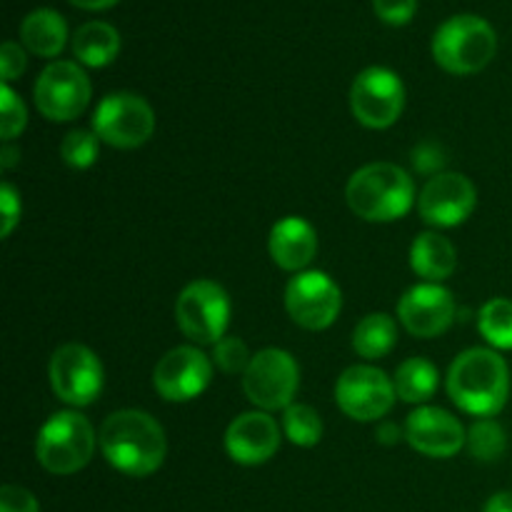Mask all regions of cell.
Returning <instances> with one entry per match:
<instances>
[{
    "mask_svg": "<svg viewBox=\"0 0 512 512\" xmlns=\"http://www.w3.org/2000/svg\"><path fill=\"white\" fill-rule=\"evenodd\" d=\"M283 433L298 448H313L323 438V420L310 405L293 403L283 413Z\"/></svg>",
    "mask_w": 512,
    "mask_h": 512,
    "instance_id": "obj_26",
    "label": "cell"
},
{
    "mask_svg": "<svg viewBox=\"0 0 512 512\" xmlns=\"http://www.w3.org/2000/svg\"><path fill=\"white\" fill-rule=\"evenodd\" d=\"M395 343H398V325L385 313L365 315L353 330V348L365 360L385 358Z\"/></svg>",
    "mask_w": 512,
    "mask_h": 512,
    "instance_id": "obj_23",
    "label": "cell"
},
{
    "mask_svg": "<svg viewBox=\"0 0 512 512\" xmlns=\"http://www.w3.org/2000/svg\"><path fill=\"white\" fill-rule=\"evenodd\" d=\"M300 385V368L288 350L265 348L253 355L243 373L245 398L258 410L273 413L293 405Z\"/></svg>",
    "mask_w": 512,
    "mask_h": 512,
    "instance_id": "obj_7",
    "label": "cell"
},
{
    "mask_svg": "<svg viewBox=\"0 0 512 512\" xmlns=\"http://www.w3.org/2000/svg\"><path fill=\"white\" fill-rule=\"evenodd\" d=\"M50 388L73 408L93 405L103 393V365L98 355L80 343L60 345L50 358Z\"/></svg>",
    "mask_w": 512,
    "mask_h": 512,
    "instance_id": "obj_11",
    "label": "cell"
},
{
    "mask_svg": "<svg viewBox=\"0 0 512 512\" xmlns=\"http://www.w3.org/2000/svg\"><path fill=\"white\" fill-rule=\"evenodd\" d=\"M478 328L495 350H512V300L490 298L480 308Z\"/></svg>",
    "mask_w": 512,
    "mask_h": 512,
    "instance_id": "obj_25",
    "label": "cell"
},
{
    "mask_svg": "<svg viewBox=\"0 0 512 512\" xmlns=\"http://www.w3.org/2000/svg\"><path fill=\"white\" fill-rule=\"evenodd\" d=\"M448 395L460 410L475 418H493L510 395V370L498 350L470 348L448 370Z\"/></svg>",
    "mask_w": 512,
    "mask_h": 512,
    "instance_id": "obj_2",
    "label": "cell"
},
{
    "mask_svg": "<svg viewBox=\"0 0 512 512\" xmlns=\"http://www.w3.org/2000/svg\"><path fill=\"white\" fill-rule=\"evenodd\" d=\"M468 450L480 463H493L508 450V435L503 425L495 423L493 418L475 420L473 428L468 430Z\"/></svg>",
    "mask_w": 512,
    "mask_h": 512,
    "instance_id": "obj_27",
    "label": "cell"
},
{
    "mask_svg": "<svg viewBox=\"0 0 512 512\" xmlns=\"http://www.w3.org/2000/svg\"><path fill=\"white\" fill-rule=\"evenodd\" d=\"M20 40L40 58H55L68 43V23L53 8H35L20 23Z\"/></svg>",
    "mask_w": 512,
    "mask_h": 512,
    "instance_id": "obj_20",
    "label": "cell"
},
{
    "mask_svg": "<svg viewBox=\"0 0 512 512\" xmlns=\"http://www.w3.org/2000/svg\"><path fill=\"white\" fill-rule=\"evenodd\" d=\"M0 512H40V505L30 490L20 488V485H3Z\"/></svg>",
    "mask_w": 512,
    "mask_h": 512,
    "instance_id": "obj_33",
    "label": "cell"
},
{
    "mask_svg": "<svg viewBox=\"0 0 512 512\" xmlns=\"http://www.w3.org/2000/svg\"><path fill=\"white\" fill-rule=\"evenodd\" d=\"M338 408L358 423H373L393 410L398 393L395 383L373 365H353L345 370L335 385Z\"/></svg>",
    "mask_w": 512,
    "mask_h": 512,
    "instance_id": "obj_12",
    "label": "cell"
},
{
    "mask_svg": "<svg viewBox=\"0 0 512 512\" xmlns=\"http://www.w3.org/2000/svg\"><path fill=\"white\" fill-rule=\"evenodd\" d=\"M98 135L95 130H70L60 143V155L75 170H85L98 158Z\"/></svg>",
    "mask_w": 512,
    "mask_h": 512,
    "instance_id": "obj_28",
    "label": "cell"
},
{
    "mask_svg": "<svg viewBox=\"0 0 512 512\" xmlns=\"http://www.w3.org/2000/svg\"><path fill=\"white\" fill-rule=\"evenodd\" d=\"M120 53V33L105 20H90L80 25L73 35V55L80 65L88 68H105Z\"/></svg>",
    "mask_w": 512,
    "mask_h": 512,
    "instance_id": "obj_22",
    "label": "cell"
},
{
    "mask_svg": "<svg viewBox=\"0 0 512 512\" xmlns=\"http://www.w3.org/2000/svg\"><path fill=\"white\" fill-rule=\"evenodd\" d=\"M0 213H3V218H0V235L3 238H10V233L15 230V225L20 223V213H23V205H20V195L15 193L13 185L3 183V188H0Z\"/></svg>",
    "mask_w": 512,
    "mask_h": 512,
    "instance_id": "obj_32",
    "label": "cell"
},
{
    "mask_svg": "<svg viewBox=\"0 0 512 512\" xmlns=\"http://www.w3.org/2000/svg\"><path fill=\"white\" fill-rule=\"evenodd\" d=\"M405 108V85L398 73L383 65H370L350 88V110L370 130H385L398 123Z\"/></svg>",
    "mask_w": 512,
    "mask_h": 512,
    "instance_id": "obj_9",
    "label": "cell"
},
{
    "mask_svg": "<svg viewBox=\"0 0 512 512\" xmlns=\"http://www.w3.org/2000/svg\"><path fill=\"white\" fill-rule=\"evenodd\" d=\"M213 358H215V365H218L223 373L238 375L248 370L253 355H250L248 345H245L240 338H223L220 343H215Z\"/></svg>",
    "mask_w": 512,
    "mask_h": 512,
    "instance_id": "obj_30",
    "label": "cell"
},
{
    "mask_svg": "<svg viewBox=\"0 0 512 512\" xmlns=\"http://www.w3.org/2000/svg\"><path fill=\"white\" fill-rule=\"evenodd\" d=\"M483 512H512V490H503V493H495L493 498L485 503Z\"/></svg>",
    "mask_w": 512,
    "mask_h": 512,
    "instance_id": "obj_36",
    "label": "cell"
},
{
    "mask_svg": "<svg viewBox=\"0 0 512 512\" xmlns=\"http://www.w3.org/2000/svg\"><path fill=\"white\" fill-rule=\"evenodd\" d=\"M373 10L383 23L408 25L415 18L418 0H373Z\"/></svg>",
    "mask_w": 512,
    "mask_h": 512,
    "instance_id": "obj_31",
    "label": "cell"
},
{
    "mask_svg": "<svg viewBox=\"0 0 512 512\" xmlns=\"http://www.w3.org/2000/svg\"><path fill=\"white\" fill-rule=\"evenodd\" d=\"M75 8H83V10H108L113 8L118 0H70Z\"/></svg>",
    "mask_w": 512,
    "mask_h": 512,
    "instance_id": "obj_37",
    "label": "cell"
},
{
    "mask_svg": "<svg viewBox=\"0 0 512 512\" xmlns=\"http://www.w3.org/2000/svg\"><path fill=\"white\" fill-rule=\"evenodd\" d=\"M398 318L415 338H438L455 320L453 293L440 283L415 285L400 298Z\"/></svg>",
    "mask_w": 512,
    "mask_h": 512,
    "instance_id": "obj_16",
    "label": "cell"
},
{
    "mask_svg": "<svg viewBox=\"0 0 512 512\" xmlns=\"http://www.w3.org/2000/svg\"><path fill=\"white\" fill-rule=\"evenodd\" d=\"M345 200L368 223H393L413 210L415 183L400 165L370 163L350 175Z\"/></svg>",
    "mask_w": 512,
    "mask_h": 512,
    "instance_id": "obj_3",
    "label": "cell"
},
{
    "mask_svg": "<svg viewBox=\"0 0 512 512\" xmlns=\"http://www.w3.org/2000/svg\"><path fill=\"white\" fill-rule=\"evenodd\" d=\"M498 53L495 28L480 15H453L433 35V58L453 75H473L488 68Z\"/></svg>",
    "mask_w": 512,
    "mask_h": 512,
    "instance_id": "obj_4",
    "label": "cell"
},
{
    "mask_svg": "<svg viewBox=\"0 0 512 512\" xmlns=\"http://www.w3.org/2000/svg\"><path fill=\"white\" fill-rule=\"evenodd\" d=\"M398 438H400V430L395 428L393 423H380V428H378V440H380V443L393 445Z\"/></svg>",
    "mask_w": 512,
    "mask_h": 512,
    "instance_id": "obj_38",
    "label": "cell"
},
{
    "mask_svg": "<svg viewBox=\"0 0 512 512\" xmlns=\"http://www.w3.org/2000/svg\"><path fill=\"white\" fill-rule=\"evenodd\" d=\"M0 105H3V118H0V133H3L5 143L18 138L20 133L28 125V110H25L23 100L18 98L13 88L8 83H3L0 88Z\"/></svg>",
    "mask_w": 512,
    "mask_h": 512,
    "instance_id": "obj_29",
    "label": "cell"
},
{
    "mask_svg": "<svg viewBox=\"0 0 512 512\" xmlns=\"http://www.w3.org/2000/svg\"><path fill=\"white\" fill-rule=\"evenodd\" d=\"M475 205L478 190L465 175L438 173L420 190L418 213L433 228H455L473 215Z\"/></svg>",
    "mask_w": 512,
    "mask_h": 512,
    "instance_id": "obj_15",
    "label": "cell"
},
{
    "mask_svg": "<svg viewBox=\"0 0 512 512\" xmlns=\"http://www.w3.org/2000/svg\"><path fill=\"white\" fill-rule=\"evenodd\" d=\"M100 450L118 473L148 478L163 465L168 443L165 430L143 410H118L100 428Z\"/></svg>",
    "mask_w": 512,
    "mask_h": 512,
    "instance_id": "obj_1",
    "label": "cell"
},
{
    "mask_svg": "<svg viewBox=\"0 0 512 512\" xmlns=\"http://www.w3.org/2000/svg\"><path fill=\"white\" fill-rule=\"evenodd\" d=\"M413 163H415V168L423 170V173L438 175V170L445 165V158H443V153H440L438 145L423 143V145H418V148H415Z\"/></svg>",
    "mask_w": 512,
    "mask_h": 512,
    "instance_id": "obj_35",
    "label": "cell"
},
{
    "mask_svg": "<svg viewBox=\"0 0 512 512\" xmlns=\"http://www.w3.org/2000/svg\"><path fill=\"white\" fill-rule=\"evenodd\" d=\"M93 130L103 143L120 150H133L148 143L155 130V113L148 100L120 90L100 100L93 115Z\"/></svg>",
    "mask_w": 512,
    "mask_h": 512,
    "instance_id": "obj_8",
    "label": "cell"
},
{
    "mask_svg": "<svg viewBox=\"0 0 512 512\" xmlns=\"http://www.w3.org/2000/svg\"><path fill=\"white\" fill-rule=\"evenodd\" d=\"M280 428L265 410L243 413L225 430V450L240 465H263L278 453Z\"/></svg>",
    "mask_w": 512,
    "mask_h": 512,
    "instance_id": "obj_18",
    "label": "cell"
},
{
    "mask_svg": "<svg viewBox=\"0 0 512 512\" xmlns=\"http://www.w3.org/2000/svg\"><path fill=\"white\" fill-rule=\"evenodd\" d=\"M343 308V293L328 273L303 270L285 288V310L305 330H325Z\"/></svg>",
    "mask_w": 512,
    "mask_h": 512,
    "instance_id": "obj_13",
    "label": "cell"
},
{
    "mask_svg": "<svg viewBox=\"0 0 512 512\" xmlns=\"http://www.w3.org/2000/svg\"><path fill=\"white\" fill-rule=\"evenodd\" d=\"M405 440L420 455L445 460L460 453V448L468 443V433H465L463 423L448 410L420 405L418 410L408 415Z\"/></svg>",
    "mask_w": 512,
    "mask_h": 512,
    "instance_id": "obj_17",
    "label": "cell"
},
{
    "mask_svg": "<svg viewBox=\"0 0 512 512\" xmlns=\"http://www.w3.org/2000/svg\"><path fill=\"white\" fill-rule=\"evenodd\" d=\"M95 430L80 413L63 410L45 420L35 440V458L48 473L73 475L90 463L95 453Z\"/></svg>",
    "mask_w": 512,
    "mask_h": 512,
    "instance_id": "obj_5",
    "label": "cell"
},
{
    "mask_svg": "<svg viewBox=\"0 0 512 512\" xmlns=\"http://www.w3.org/2000/svg\"><path fill=\"white\" fill-rule=\"evenodd\" d=\"M0 155H3V158H0V165H3V170H10V168H13V165L18 163V158H20L18 150L10 148V145H5L3 153H0Z\"/></svg>",
    "mask_w": 512,
    "mask_h": 512,
    "instance_id": "obj_39",
    "label": "cell"
},
{
    "mask_svg": "<svg viewBox=\"0 0 512 512\" xmlns=\"http://www.w3.org/2000/svg\"><path fill=\"white\" fill-rule=\"evenodd\" d=\"M395 393L403 403H428L440 383L438 368L425 358H408L395 370Z\"/></svg>",
    "mask_w": 512,
    "mask_h": 512,
    "instance_id": "obj_24",
    "label": "cell"
},
{
    "mask_svg": "<svg viewBox=\"0 0 512 512\" xmlns=\"http://www.w3.org/2000/svg\"><path fill=\"white\" fill-rule=\"evenodd\" d=\"M268 250L278 268L290 270V273H303L318 253V233L308 220L288 215V218L278 220L270 230Z\"/></svg>",
    "mask_w": 512,
    "mask_h": 512,
    "instance_id": "obj_19",
    "label": "cell"
},
{
    "mask_svg": "<svg viewBox=\"0 0 512 512\" xmlns=\"http://www.w3.org/2000/svg\"><path fill=\"white\" fill-rule=\"evenodd\" d=\"M410 265L428 283H443L458 268V253L440 233H420L410 248Z\"/></svg>",
    "mask_w": 512,
    "mask_h": 512,
    "instance_id": "obj_21",
    "label": "cell"
},
{
    "mask_svg": "<svg viewBox=\"0 0 512 512\" xmlns=\"http://www.w3.org/2000/svg\"><path fill=\"white\" fill-rule=\"evenodd\" d=\"M90 80L73 60H55L38 75L33 88L40 115L53 123L75 120L90 103Z\"/></svg>",
    "mask_w": 512,
    "mask_h": 512,
    "instance_id": "obj_10",
    "label": "cell"
},
{
    "mask_svg": "<svg viewBox=\"0 0 512 512\" xmlns=\"http://www.w3.org/2000/svg\"><path fill=\"white\" fill-rule=\"evenodd\" d=\"M180 333L195 345H215L225 338L230 323V298L215 280H193L175 303Z\"/></svg>",
    "mask_w": 512,
    "mask_h": 512,
    "instance_id": "obj_6",
    "label": "cell"
},
{
    "mask_svg": "<svg viewBox=\"0 0 512 512\" xmlns=\"http://www.w3.org/2000/svg\"><path fill=\"white\" fill-rule=\"evenodd\" d=\"M213 380V363L203 350L180 345L165 353L153 370V385L168 403H188L203 395Z\"/></svg>",
    "mask_w": 512,
    "mask_h": 512,
    "instance_id": "obj_14",
    "label": "cell"
},
{
    "mask_svg": "<svg viewBox=\"0 0 512 512\" xmlns=\"http://www.w3.org/2000/svg\"><path fill=\"white\" fill-rule=\"evenodd\" d=\"M25 65H28V58H25V50L20 45L13 43V40L3 43V48H0V75H3V83L20 78Z\"/></svg>",
    "mask_w": 512,
    "mask_h": 512,
    "instance_id": "obj_34",
    "label": "cell"
}]
</instances>
